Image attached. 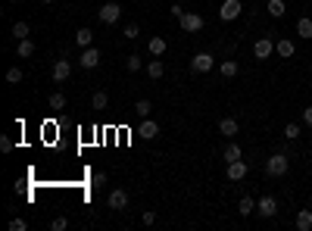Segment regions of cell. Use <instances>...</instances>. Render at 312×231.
Instances as JSON below:
<instances>
[{"instance_id":"6da1fadb","label":"cell","mask_w":312,"mask_h":231,"mask_svg":"<svg viewBox=\"0 0 312 231\" xmlns=\"http://www.w3.org/2000/svg\"><path fill=\"white\" fill-rule=\"evenodd\" d=\"M290 169V157L287 153H271V157L265 160V175L268 178H284Z\"/></svg>"},{"instance_id":"7a4b0ae2","label":"cell","mask_w":312,"mask_h":231,"mask_svg":"<svg viewBox=\"0 0 312 231\" xmlns=\"http://www.w3.org/2000/svg\"><path fill=\"white\" fill-rule=\"evenodd\" d=\"M212 69H216V56H212V53H206V50L193 53V60H190V72L206 75V72H212Z\"/></svg>"},{"instance_id":"3957f363","label":"cell","mask_w":312,"mask_h":231,"mask_svg":"<svg viewBox=\"0 0 312 231\" xmlns=\"http://www.w3.org/2000/svg\"><path fill=\"white\" fill-rule=\"evenodd\" d=\"M244 13V0H222V7H219V19L222 22H234Z\"/></svg>"},{"instance_id":"277c9868","label":"cell","mask_w":312,"mask_h":231,"mask_svg":"<svg viewBox=\"0 0 312 231\" xmlns=\"http://www.w3.org/2000/svg\"><path fill=\"white\" fill-rule=\"evenodd\" d=\"M178 25H181V31H187V34H197V31H203V16L200 13H184L181 19H178Z\"/></svg>"},{"instance_id":"5b68a950","label":"cell","mask_w":312,"mask_h":231,"mask_svg":"<svg viewBox=\"0 0 312 231\" xmlns=\"http://www.w3.org/2000/svg\"><path fill=\"white\" fill-rule=\"evenodd\" d=\"M256 216H262V219H275V216H278V200L271 197V194L259 197V200H256Z\"/></svg>"},{"instance_id":"8992f818","label":"cell","mask_w":312,"mask_h":231,"mask_svg":"<svg viewBox=\"0 0 312 231\" xmlns=\"http://www.w3.org/2000/svg\"><path fill=\"white\" fill-rule=\"evenodd\" d=\"M271 53H275V41H271L268 34H262V37H256V41H253V56L256 60H268Z\"/></svg>"},{"instance_id":"52a82bcc","label":"cell","mask_w":312,"mask_h":231,"mask_svg":"<svg viewBox=\"0 0 312 231\" xmlns=\"http://www.w3.org/2000/svg\"><path fill=\"white\" fill-rule=\"evenodd\" d=\"M97 16H100L103 25H115V22H119V16H122V7L119 4H103Z\"/></svg>"},{"instance_id":"ba28073f","label":"cell","mask_w":312,"mask_h":231,"mask_svg":"<svg viewBox=\"0 0 312 231\" xmlns=\"http://www.w3.org/2000/svg\"><path fill=\"white\" fill-rule=\"evenodd\" d=\"M247 172H250V166H247L244 160H234V163H228V169H225L228 181H244V178H247Z\"/></svg>"},{"instance_id":"9c48e42d","label":"cell","mask_w":312,"mask_h":231,"mask_svg":"<svg viewBox=\"0 0 312 231\" xmlns=\"http://www.w3.org/2000/svg\"><path fill=\"white\" fill-rule=\"evenodd\" d=\"M78 66H82V69H97L100 66V50L97 47H85L82 56H78Z\"/></svg>"},{"instance_id":"30bf717a","label":"cell","mask_w":312,"mask_h":231,"mask_svg":"<svg viewBox=\"0 0 312 231\" xmlns=\"http://www.w3.org/2000/svg\"><path fill=\"white\" fill-rule=\"evenodd\" d=\"M50 75H53V82H56V85L69 82V75H72V63H69V60H56V63H53V72H50Z\"/></svg>"},{"instance_id":"8fae6325","label":"cell","mask_w":312,"mask_h":231,"mask_svg":"<svg viewBox=\"0 0 312 231\" xmlns=\"http://www.w3.org/2000/svg\"><path fill=\"white\" fill-rule=\"evenodd\" d=\"M238 131H241V122H238V119H231V116L219 119V134H222V138H228V141H231Z\"/></svg>"},{"instance_id":"7c38bea8","label":"cell","mask_w":312,"mask_h":231,"mask_svg":"<svg viewBox=\"0 0 312 231\" xmlns=\"http://www.w3.org/2000/svg\"><path fill=\"white\" fill-rule=\"evenodd\" d=\"M106 203H109V209H125V206H128V190H122V187H115L112 194L106 197Z\"/></svg>"},{"instance_id":"4fadbf2b","label":"cell","mask_w":312,"mask_h":231,"mask_svg":"<svg viewBox=\"0 0 312 231\" xmlns=\"http://www.w3.org/2000/svg\"><path fill=\"white\" fill-rule=\"evenodd\" d=\"M275 53H278L281 60H290V56L297 53V44L290 41V37H281V41H275Z\"/></svg>"},{"instance_id":"5bb4252c","label":"cell","mask_w":312,"mask_h":231,"mask_svg":"<svg viewBox=\"0 0 312 231\" xmlns=\"http://www.w3.org/2000/svg\"><path fill=\"white\" fill-rule=\"evenodd\" d=\"M294 228L297 231H312V209H300L294 216Z\"/></svg>"},{"instance_id":"9a60e30c","label":"cell","mask_w":312,"mask_h":231,"mask_svg":"<svg viewBox=\"0 0 312 231\" xmlns=\"http://www.w3.org/2000/svg\"><path fill=\"white\" fill-rule=\"evenodd\" d=\"M138 134H141L144 141H153L156 134H160V125H156L153 119H141V128H138Z\"/></svg>"},{"instance_id":"2e32d148","label":"cell","mask_w":312,"mask_h":231,"mask_svg":"<svg viewBox=\"0 0 312 231\" xmlns=\"http://www.w3.org/2000/svg\"><path fill=\"white\" fill-rule=\"evenodd\" d=\"M238 72H241L238 60H222V63H219V75H222V79H234Z\"/></svg>"},{"instance_id":"e0dca14e","label":"cell","mask_w":312,"mask_h":231,"mask_svg":"<svg viewBox=\"0 0 312 231\" xmlns=\"http://www.w3.org/2000/svg\"><path fill=\"white\" fill-rule=\"evenodd\" d=\"M75 44L82 47V50H85V47H94V31H91V28H78V31H75Z\"/></svg>"},{"instance_id":"ac0fdd59","label":"cell","mask_w":312,"mask_h":231,"mask_svg":"<svg viewBox=\"0 0 312 231\" xmlns=\"http://www.w3.org/2000/svg\"><path fill=\"white\" fill-rule=\"evenodd\" d=\"M147 50H150L153 56H163V53L169 50V41H166V37H150V41H147Z\"/></svg>"},{"instance_id":"d6986e66","label":"cell","mask_w":312,"mask_h":231,"mask_svg":"<svg viewBox=\"0 0 312 231\" xmlns=\"http://www.w3.org/2000/svg\"><path fill=\"white\" fill-rule=\"evenodd\" d=\"M147 75H150L153 82H160L163 75H166V63H163V60H150V63H147Z\"/></svg>"},{"instance_id":"ffe728a7","label":"cell","mask_w":312,"mask_h":231,"mask_svg":"<svg viewBox=\"0 0 312 231\" xmlns=\"http://www.w3.org/2000/svg\"><path fill=\"white\" fill-rule=\"evenodd\" d=\"M222 160H225V163H234V160H244V150H241L238 144H228V147L222 150Z\"/></svg>"},{"instance_id":"44dd1931","label":"cell","mask_w":312,"mask_h":231,"mask_svg":"<svg viewBox=\"0 0 312 231\" xmlns=\"http://www.w3.org/2000/svg\"><path fill=\"white\" fill-rule=\"evenodd\" d=\"M109 106V97H106V91H94V97H91V109L94 112H103Z\"/></svg>"},{"instance_id":"7402d4cb","label":"cell","mask_w":312,"mask_h":231,"mask_svg":"<svg viewBox=\"0 0 312 231\" xmlns=\"http://www.w3.org/2000/svg\"><path fill=\"white\" fill-rule=\"evenodd\" d=\"M297 34L303 37V41H312V19H309V16H303V19L297 22Z\"/></svg>"},{"instance_id":"603a6c76","label":"cell","mask_w":312,"mask_h":231,"mask_svg":"<svg viewBox=\"0 0 312 231\" xmlns=\"http://www.w3.org/2000/svg\"><path fill=\"white\" fill-rule=\"evenodd\" d=\"M238 209H241V216L247 219V216H253V213H256V200H253L250 194H244V197H241V203H238Z\"/></svg>"},{"instance_id":"cb8c5ba5","label":"cell","mask_w":312,"mask_h":231,"mask_svg":"<svg viewBox=\"0 0 312 231\" xmlns=\"http://www.w3.org/2000/svg\"><path fill=\"white\" fill-rule=\"evenodd\" d=\"M16 56H19V60H28V56H34V44L28 41V37H22V41H19V47H16Z\"/></svg>"},{"instance_id":"d4e9b609","label":"cell","mask_w":312,"mask_h":231,"mask_svg":"<svg viewBox=\"0 0 312 231\" xmlns=\"http://www.w3.org/2000/svg\"><path fill=\"white\" fill-rule=\"evenodd\" d=\"M284 13H287L284 0H268V16H271V19H281Z\"/></svg>"},{"instance_id":"484cf974","label":"cell","mask_w":312,"mask_h":231,"mask_svg":"<svg viewBox=\"0 0 312 231\" xmlns=\"http://www.w3.org/2000/svg\"><path fill=\"white\" fill-rule=\"evenodd\" d=\"M150 109H153V103H150V100H138V103H134V116H138V119H147Z\"/></svg>"},{"instance_id":"4316f807","label":"cell","mask_w":312,"mask_h":231,"mask_svg":"<svg viewBox=\"0 0 312 231\" xmlns=\"http://www.w3.org/2000/svg\"><path fill=\"white\" fill-rule=\"evenodd\" d=\"M47 103H50V109H56V112H60V109H66V94H60V91H53Z\"/></svg>"},{"instance_id":"83f0119b","label":"cell","mask_w":312,"mask_h":231,"mask_svg":"<svg viewBox=\"0 0 312 231\" xmlns=\"http://www.w3.org/2000/svg\"><path fill=\"white\" fill-rule=\"evenodd\" d=\"M122 37H125V41H138V37H141V28H138L134 22H128V25L122 28Z\"/></svg>"},{"instance_id":"f1b7e54d","label":"cell","mask_w":312,"mask_h":231,"mask_svg":"<svg viewBox=\"0 0 312 231\" xmlns=\"http://www.w3.org/2000/svg\"><path fill=\"white\" fill-rule=\"evenodd\" d=\"M125 69H128V72H141V69H144V60H141L138 53H131V56L125 60Z\"/></svg>"},{"instance_id":"f546056e","label":"cell","mask_w":312,"mask_h":231,"mask_svg":"<svg viewBox=\"0 0 312 231\" xmlns=\"http://www.w3.org/2000/svg\"><path fill=\"white\" fill-rule=\"evenodd\" d=\"M284 138H287V141H297V138H300V125H297V122H287V125H284Z\"/></svg>"},{"instance_id":"4dcf8cb0","label":"cell","mask_w":312,"mask_h":231,"mask_svg":"<svg viewBox=\"0 0 312 231\" xmlns=\"http://www.w3.org/2000/svg\"><path fill=\"white\" fill-rule=\"evenodd\" d=\"M7 82H10V85H19V82H22V69H19V66L7 69Z\"/></svg>"},{"instance_id":"1f68e13d","label":"cell","mask_w":312,"mask_h":231,"mask_svg":"<svg viewBox=\"0 0 312 231\" xmlns=\"http://www.w3.org/2000/svg\"><path fill=\"white\" fill-rule=\"evenodd\" d=\"M13 34H16V41L28 37V22H16V25H13Z\"/></svg>"},{"instance_id":"d6a6232c","label":"cell","mask_w":312,"mask_h":231,"mask_svg":"<svg viewBox=\"0 0 312 231\" xmlns=\"http://www.w3.org/2000/svg\"><path fill=\"white\" fill-rule=\"evenodd\" d=\"M25 228H28V222H25V219H19V216H16V219H10V231H25Z\"/></svg>"},{"instance_id":"836d02e7","label":"cell","mask_w":312,"mask_h":231,"mask_svg":"<svg viewBox=\"0 0 312 231\" xmlns=\"http://www.w3.org/2000/svg\"><path fill=\"white\" fill-rule=\"evenodd\" d=\"M50 228H53V231H66V228H69V219H63V216H56V219L50 222Z\"/></svg>"},{"instance_id":"e575fe53","label":"cell","mask_w":312,"mask_h":231,"mask_svg":"<svg viewBox=\"0 0 312 231\" xmlns=\"http://www.w3.org/2000/svg\"><path fill=\"white\" fill-rule=\"evenodd\" d=\"M10 150H13V138L4 134V138H0V153H10Z\"/></svg>"},{"instance_id":"d590c367","label":"cell","mask_w":312,"mask_h":231,"mask_svg":"<svg viewBox=\"0 0 312 231\" xmlns=\"http://www.w3.org/2000/svg\"><path fill=\"white\" fill-rule=\"evenodd\" d=\"M91 184H94V187H103V184H106V172H94Z\"/></svg>"},{"instance_id":"8d00e7d4","label":"cell","mask_w":312,"mask_h":231,"mask_svg":"<svg viewBox=\"0 0 312 231\" xmlns=\"http://www.w3.org/2000/svg\"><path fill=\"white\" fill-rule=\"evenodd\" d=\"M141 222H144V225H156V213H153V209H144Z\"/></svg>"},{"instance_id":"74e56055","label":"cell","mask_w":312,"mask_h":231,"mask_svg":"<svg viewBox=\"0 0 312 231\" xmlns=\"http://www.w3.org/2000/svg\"><path fill=\"white\" fill-rule=\"evenodd\" d=\"M303 122L312 128V106H306V109H303Z\"/></svg>"},{"instance_id":"f35d334b","label":"cell","mask_w":312,"mask_h":231,"mask_svg":"<svg viewBox=\"0 0 312 231\" xmlns=\"http://www.w3.org/2000/svg\"><path fill=\"white\" fill-rule=\"evenodd\" d=\"M184 13H187V10H184V7H181V4H175V7H172V16H175V19H181V16H184Z\"/></svg>"},{"instance_id":"ab89813d","label":"cell","mask_w":312,"mask_h":231,"mask_svg":"<svg viewBox=\"0 0 312 231\" xmlns=\"http://www.w3.org/2000/svg\"><path fill=\"white\" fill-rule=\"evenodd\" d=\"M41 4H53V0H41Z\"/></svg>"},{"instance_id":"60d3db41","label":"cell","mask_w":312,"mask_h":231,"mask_svg":"<svg viewBox=\"0 0 312 231\" xmlns=\"http://www.w3.org/2000/svg\"><path fill=\"white\" fill-rule=\"evenodd\" d=\"M10 4H19V0H10Z\"/></svg>"},{"instance_id":"b9f144b4","label":"cell","mask_w":312,"mask_h":231,"mask_svg":"<svg viewBox=\"0 0 312 231\" xmlns=\"http://www.w3.org/2000/svg\"><path fill=\"white\" fill-rule=\"evenodd\" d=\"M309 144H312V138H309Z\"/></svg>"}]
</instances>
